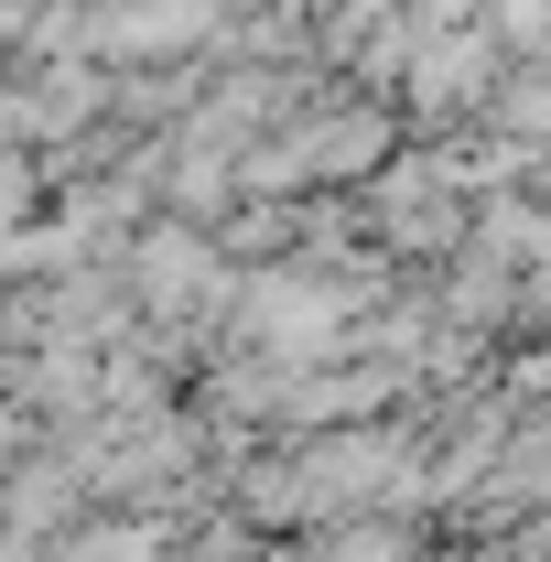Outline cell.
Masks as SVG:
<instances>
[{
    "label": "cell",
    "mask_w": 551,
    "mask_h": 562,
    "mask_svg": "<svg viewBox=\"0 0 551 562\" xmlns=\"http://www.w3.org/2000/svg\"><path fill=\"white\" fill-rule=\"evenodd\" d=\"M131 281L151 314H227V260H216V238H195V227H151L131 249Z\"/></svg>",
    "instance_id": "obj_1"
},
{
    "label": "cell",
    "mask_w": 551,
    "mask_h": 562,
    "mask_svg": "<svg viewBox=\"0 0 551 562\" xmlns=\"http://www.w3.org/2000/svg\"><path fill=\"white\" fill-rule=\"evenodd\" d=\"M476 33H486V55L530 66L541 55V0H476Z\"/></svg>",
    "instance_id": "obj_2"
},
{
    "label": "cell",
    "mask_w": 551,
    "mask_h": 562,
    "mask_svg": "<svg viewBox=\"0 0 551 562\" xmlns=\"http://www.w3.org/2000/svg\"><path fill=\"white\" fill-rule=\"evenodd\" d=\"M55 562H151V530H140V519H87Z\"/></svg>",
    "instance_id": "obj_3"
}]
</instances>
